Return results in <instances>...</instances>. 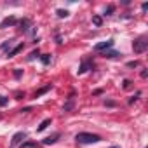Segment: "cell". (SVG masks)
<instances>
[{
  "label": "cell",
  "instance_id": "20",
  "mask_svg": "<svg viewBox=\"0 0 148 148\" xmlns=\"http://www.w3.org/2000/svg\"><path fill=\"white\" fill-rule=\"evenodd\" d=\"M38 54H40V52H38V49H37V51H33V52L30 54V58H28V59L32 61V59H35V58H38Z\"/></svg>",
  "mask_w": 148,
  "mask_h": 148
},
{
  "label": "cell",
  "instance_id": "19",
  "mask_svg": "<svg viewBox=\"0 0 148 148\" xmlns=\"http://www.w3.org/2000/svg\"><path fill=\"white\" fill-rule=\"evenodd\" d=\"M7 103H9V99H7L5 96H0V106H5Z\"/></svg>",
  "mask_w": 148,
  "mask_h": 148
},
{
  "label": "cell",
  "instance_id": "5",
  "mask_svg": "<svg viewBox=\"0 0 148 148\" xmlns=\"http://www.w3.org/2000/svg\"><path fill=\"white\" fill-rule=\"evenodd\" d=\"M18 21H16V18L14 16H9V18H5L2 23H0V28H7V26H14Z\"/></svg>",
  "mask_w": 148,
  "mask_h": 148
},
{
  "label": "cell",
  "instance_id": "10",
  "mask_svg": "<svg viewBox=\"0 0 148 148\" xmlns=\"http://www.w3.org/2000/svg\"><path fill=\"white\" fill-rule=\"evenodd\" d=\"M47 125H51V119H45V120H42V124L37 127V131H38V132H42V131H44Z\"/></svg>",
  "mask_w": 148,
  "mask_h": 148
},
{
  "label": "cell",
  "instance_id": "4",
  "mask_svg": "<svg viewBox=\"0 0 148 148\" xmlns=\"http://www.w3.org/2000/svg\"><path fill=\"white\" fill-rule=\"evenodd\" d=\"M23 139H26V134H25V132H16V134L12 136V141H11V145H12V146H16V145H19Z\"/></svg>",
  "mask_w": 148,
  "mask_h": 148
},
{
  "label": "cell",
  "instance_id": "22",
  "mask_svg": "<svg viewBox=\"0 0 148 148\" xmlns=\"http://www.w3.org/2000/svg\"><path fill=\"white\" fill-rule=\"evenodd\" d=\"M127 66H129V68H136V66H138V61H129Z\"/></svg>",
  "mask_w": 148,
  "mask_h": 148
},
{
  "label": "cell",
  "instance_id": "21",
  "mask_svg": "<svg viewBox=\"0 0 148 148\" xmlns=\"http://www.w3.org/2000/svg\"><path fill=\"white\" fill-rule=\"evenodd\" d=\"M139 94H141V92H139V91H138V92H136V94H134V96H132V98H131V99H129V105H132V103H134V101H136V99H138V98H139Z\"/></svg>",
  "mask_w": 148,
  "mask_h": 148
},
{
  "label": "cell",
  "instance_id": "25",
  "mask_svg": "<svg viewBox=\"0 0 148 148\" xmlns=\"http://www.w3.org/2000/svg\"><path fill=\"white\" fill-rule=\"evenodd\" d=\"M141 77H143V79H146V77H148V71H146V70H143V71H141Z\"/></svg>",
  "mask_w": 148,
  "mask_h": 148
},
{
  "label": "cell",
  "instance_id": "15",
  "mask_svg": "<svg viewBox=\"0 0 148 148\" xmlns=\"http://www.w3.org/2000/svg\"><path fill=\"white\" fill-rule=\"evenodd\" d=\"M21 148H37V143L35 141H26L21 145Z\"/></svg>",
  "mask_w": 148,
  "mask_h": 148
},
{
  "label": "cell",
  "instance_id": "6",
  "mask_svg": "<svg viewBox=\"0 0 148 148\" xmlns=\"http://www.w3.org/2000/svg\"><path fill=\"white\" fill-rule=\"evenodd\" d=\"M59 138H61V134H59V132H56V134H52V136L45 138V139H44L42 143H44V145H52V143H56V141H58Z\"/></svg>",
  "mask_w": 148,
  "mask_h": 148
},
{
  "label": "cell",
  "instance_id": "7",
  "mask_svg": "<svg viewBox=\"0 0 148 148\" xmlns=\"http://www.w3.org/2000/svg\"><path fill=\"white\" fill-rule=\"evenodd\" d=\"M21 51H23V44H18V45H16V47H14L12 51H9V52H7V56H9V58H12V56L19 54Z\"/></svg>",
  "mask_w": 148,
  "mask_h": 148
},
{
  "label": "cell",
  "instance_id": "16",
  "mask_svg": "<svg viewBox=\"0 0 148 148\" xmlns=\"http://www.w3.org/2000/svg\"><path fill=\"white\" fill-rule=\"evenodd\" d=\"M92 23H94L96 26H101V25H103V19H101V16H92Z\"/></svg>",
  "mask_w": 148,
  "mask_h": 148
},
{
  "label": "cell",
  "instance_id": "2",
  "mask_svg": "<svg viewBox=\"0 0 148 148\" xmlns=\"http://www.w3.org/2000/svg\"><path fill=\"white\" fill-rule=\"evenodd\" d=\"M132 49H134V52H136V54H141V52H145V51L148 49V38H146L145 35L138 37V38L134 40V44H132Z\"/></svg>",
  "mask_w": 148,
  "mask_h": 148
},
{
  "label": "cell",
  "instance_id": "1",
  "mask_svg": "<svg viewBox=\"0 0 148 148\" xmlns=\"http://www.w3.org/2000/svg\"><path fill=\"white\" fill-rule=\"evenodd\" d=\"M75 139H77V143H80V145H91V143H98L101 138H99L98 134H91V132H79V134L75 136Z\"/></svg>",
  "mask_w": 148,
  "mask_h": 148
},
{
  "label": "cell",
  "instance_id": "18",
  "mask_svg": "<svg viewBox=\"0 0 148 148\" xmlns=\"http://www.w3.org/2000/svg\"><path fill=\"white\" fill-rule=\"evenodd\" d=\"M113 11H115V5H108V7H106V16H112Z\"/></svg>",
  "mask_w": 148,
  "mask_h": 148
},
{
  "label": "cell",
  "instance_id": "12",
  "mask_svg": "<svg viewBox=\"0 0 148 148\" xmlns=\"http://www.w3.org/2000/svg\"><path fill=\"white\" fill-rule=\"evenodd\" d=\"M56 14H58V18H61V19H63V18H68V14H70V12H68V11H64V9H58V11H56Z\"/></svg>",
  "mask_w": 148,
  "mask_h": 148
},
{
  "label": "cell",
  "instance_id": "17",
  "mask_svg": "<svg viewBox=\"0 0 148 148\" xmlns=\"http://www.w3.org/2000/svg\"><path fill=\"white\" fill-rule=\"evenodd\" d=\"M40 59H42V63H44V64H49V63H51V54H44Z\"/></svg>",
  "mask_w": 148,
  "mask_h": 148
},
{
  "label": "cell",
  "instance_id": "9",
  "mask_svg": "<svg viewBox=\"0 0 148 148\" xmlns=\"http://www.w3.org/2000/svg\"><path fill=\"white\" fill-rule=\"evenodd\" d=\"M19 30L28 32V30H30V21H28V19H23V21L19 23Z\"/></svg>",
  "mask_w": 148,
  "mask_h": 148
},
{
  "label": "cell",
  "instance_id": "24",
  "mask_svg": "<svg viewBox=\"0 0 148 148\" xmlns=\"http://www.w3.org/2000/svg\"><path fill=\"white\" fill-rule=\"evenodd\" d=\"M21 73H23L21 70H16V71H14V75H16V79H19V77H21Z\"/></svg>",
  "mask_w": 148,
  "mask_h": 148
},
{
  "label": "cell",
  "instance_id": "3",
  "mask_svg": "<svg viewBox=\"0 0 148 148\" xmlns=\"http://www.w3.org/2000/svg\"><path fill=\"white\" fill-rule=\"evenodd\" d=\"M110 47H113V40L112 38H108V40H105V42H99V44H96V51H105V49H110Z\"/></svg>",
  "mask_w": 148,
  "mask_h": 148
},
{
  "label": "cell",
  "instance_id": "23",
  "mask_svg": "<svg viewBox=\"0 0 148 148\" xmlns=\"http://www.w3.org/2000/svg\"><path fill=\"white\" fill-rule=\"evenodd\" d=\"M131 87V80H124V89H129Z\"/></svg>",
  "mask_w": 148,
  "mask_h": 148
},
{
  "label": "cell",
  "instance_id": "8",
  "mask_svg": "<svg viewBox=\"0 0 148 148\" xmlns=\"http://www.w3.org/2000/svg\"><path fill=\"white\" fill-rule=\"evenodd\" d=\"M71 108H73V92L70 94V98H68V103L63 106V112H70Z\"/></svg>",
  "mask_w": 148,
  "mask_h": 148
},
{
  "label": "cell",
  "instance_id": "14",
  "mask_svg": "<svg viewBox=\"0 0 148 148\" xmlns=\"http://www.w3.org/2000/svg\"><path fill=\"white\" fill-rule=\"evenodd\" d=\"M89 68H91V63H87V61H86V63H82V66H80L79 73H86V71H87Z\"/></svg>",
  "mask_w": 148,
  "mask_h": 148
},
{
  "label": "cell",
  "instance_id": "26",
  "mask_svg": "<svg viewBox=\"0 0 148 148\" xmlns=\"http://www.w3.org/2000/svg\"><path fill=\"white\" fill-rule=\"evenodd\" d=\"M141 9H143V11H148V4H146V2H145V4H143V5H141Z\"/></svg>",
  "mask_w": 148,
  "mask_h": 148
},
{
  "label": "cell",
  "instance_id": "28",
  "mask_svg": "<svg viewBox=\"0 0 148 148\" xmlns=\"http://www.w3.org/2000/svg\"><path fill=\"white\" fill-rule=\"evenodd\" d=\"M110 148H120V146H117V145H113V146H110Z\"/></svg>",
  "mask_w": 148,
  "mask_h": 148
},
{
  "label": "cell",
  "instance_id": "13",
  "mask_svg": "<svg viewBox=\"0 0 148 148\" xmlns=\"http://www.w3.org/2000/svg\"><path fill=\"white\" fill-rule=\"evenodd\" d=\"M103 56H105V58H110V59H112V58H117V56H120V52H115V51H108V52H105Z\"/></svg>",
  "mask_w": 148,
  "mask_h": 148
},
{
  "label": "cell",
  "instance_id": "11",
  "mask_svg": "<svg viewBox=\"0 0 148 148\" xmlns=\"http://www.w3.org/2000/svg\"><path fill=\"white\" fill-rule=\"evenodd\" d=\"M49 89H51V84H49V86H45V87H42L40 91H37V92H35V98H40V96H42V94H45Z\"/></svg>",
  "mask_w": 148,
  "mask_h": 148
},
{
  "label": "cell",
  "instance_id": "27",
  "mask_svg": "<svg viewBox=\"0 0 148 148\" xmlns=\"http://www.w3.org/2000/svg\"><path fill=\"white\" fill-rule=\"evenodd\" d=\"M105 105H108V106H115V103H113V101H105Z\"/></svg>",
  "mask_w": 148,
  "mask_h": 148
}]
</instances>
